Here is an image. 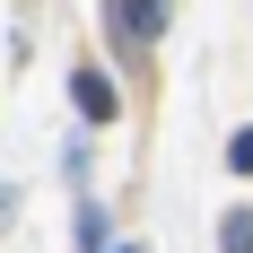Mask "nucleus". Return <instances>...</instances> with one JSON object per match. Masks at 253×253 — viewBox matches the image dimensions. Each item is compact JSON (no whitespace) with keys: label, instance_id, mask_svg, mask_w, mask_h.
<instances>
[{"label":"nucleus","instance_id":"f257e3e1","mask_svg":"<svg viewBox=\"0 0 253 253\" xmlns=\"http://www.w3.org/2000/svg\"><path fill=\"white\" fill-rule=\"evenodd\" d=\"M105 18H114V44L140 61V52L166 35V0H105Z\"/></svg>","mask_w":253,"mask_h":253},{"label":"nucleus","instance_id":"7ed1b4c3","mask_svg":"<svg viewBox=\"0 0 253 253\" xmlns=\"http://www.w3.org/2000/svg\"><path fill=\"white\" fill-rule=\"evenodd\" d=\"M218 253H253V210H227L218 218Z\"/></svg>","mask_w":253,"mask_h":253},{"label":"nucleus","instance_id":"39448f33","mask_svg":"<svg viewBox=\"0 0 253 253\" xmlns=\"http://www.w3.org/2000/svg\"><path fill=\"white\" fill-rule=\"evenodd\" d=\"M105 253H149V245H105Z\"/></svg>","mask_w":253,"mask_h":253},{"label":"nucleus","instance_id":"20e7f679","mask_svg":"<svg viewBox=\"0 0 253 253\" xmlns=\"http://www.w3.org/2000/svg\"><path fill=\"white\" fill-rule=\"evenodd\" d=\"M227 166H236V175H253V131H236V140H227Z\"/></svg>","mask_w":253,"mask_h":253},{"label":"nucleus","instance_id":"f03ea898","mask_svg":"<svg viewBox=\"0 0 253 253\" xmlns=\"http://www.w3.org/2000/svg\"><path fill=\"white\" fill-rule=\"evenodd\" d=\"M70 105H79V123H114V114H123V105H114V79H105L96 61L70 70Z\"/></svg>","mask_w":253,"mask_h":253}]
</instances>
